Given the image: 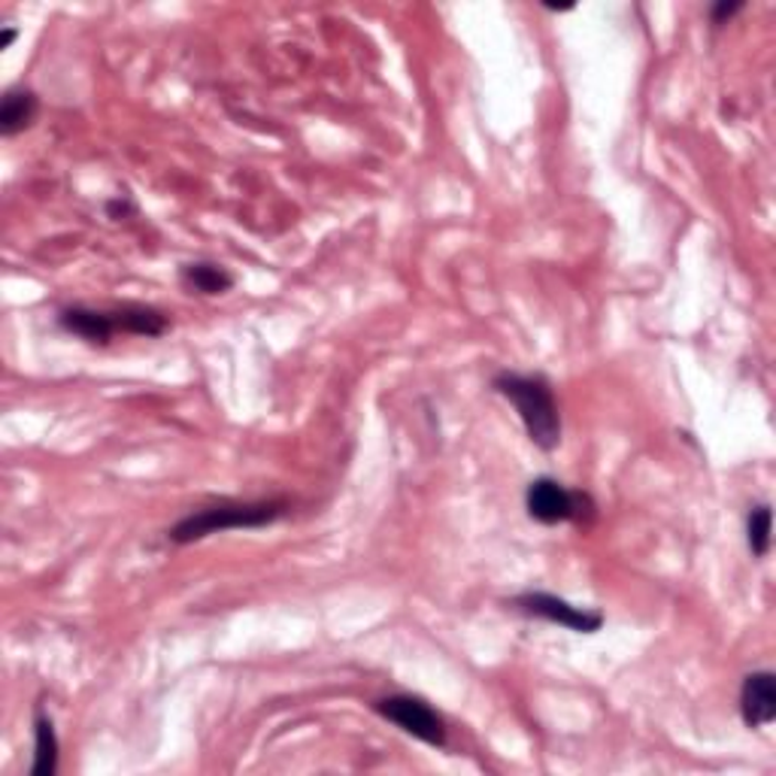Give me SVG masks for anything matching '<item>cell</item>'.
<instances>
[{
	"mask_svg": "<svg viewBox=\"0 0 776 776\" xmlns=\"http://www.w3.org/2000/svg\"><path fill=\"white\" fill-rule=\"evenodd\" d=\"M182 289H188L194 294H225L234 289V277L222 265L213 261H192V265L180 267Z\"/></svg>",
	"mask_w": 776,
	"mask_h": 776,
	"instance_id": "cell-10",
	"label": "cell"
},
{
	"mask_svg": "<svg viewBox=\"0 0 776 776\" xmlns=\"http://www.w3.org/2000/svg\"><path fill=\"white\" fill-rule=\"evenodd\" d=\"M107 213H109V218H119V216H125V213H133V206L128 204V201H112V204L107 206Z\"/></svg>",
	"mask_w": 776,
	"mask_h": 776,
	"instance_id": "cell-14",
	"label": "cell"
},
{
	"mask_svg": "<svg viewBox=\"0 0 776 776\" xmlns=\"http://www.w3.org/2000/svg\"><path fill=\"white\" fill-rule=\"evenodd\" d=\"M289 513V500H218L213 507L194 509L168 531L176 546H188L222 531H258Z\"/></svg>",
	"mask_w": 776,
	"mask_h": 776,
	"instance_id": "cell-1",
	"label": "cell"
},
{
	"mask_svg": "<svg viewBox=\"0 0 776 776\" xmlns=\"http://www.w3.org/2000/svg\"><path fill=\"white\" fill-rule=\"evenodd\" d=\"M58 325L73 334V337L85 340L88 346H107L109 340L119 334L112 310H91V306H67L58 313Z\"/></svg>",
	"mask_w": 776,
	"mask_h": 776,
	"instance_id": "cell-7",
	"label": "cell"
},
{
	"mask_svg": "<svg viewBox=\"0 0 776 776\" xmlns=\"http://www.w3.org/2000/svg\"><path fill=\"white\" fill-rule=\"evenodd\" d=\"M15 36H19V31H15V28H3V36H0V48H10Z\"/></svg>",
	"mask_w": 776,
	"mask_h": 776,
	"instance_id": "cell-15",
	"label": "cell"
},
{
	"mask_svg": "<svg viewBox=\"0 0 776 776\" xmlns=\"http://www.w3.org/2000/svg\"><path fill=\"white\" fill-rule=\"evenodd\" d=\"M513 606L525 613V616L543 618L552 625L573 630V634H594L604 628V613L601 610H589V606H573L564 597L549 592H521L513 597Z\"/></svg>",
	"mask_w": 776,
	"mask_h": 776,
	"instance_id": "cell-5",
	"label": "cell"
},
{
	"mask_svg": "<svg viewBox=\"0 0 776 776\" xmlns=\"http://www.w3.org/2000/svg\"><path fill=\"white\" fill-rule=\"evenodd\" d=\"M374 710L386 722H391L395 728H400L403 734L410 737L422 740L424 746H434V750H443L446 746V722L443 715L436 713L434 707L416 694H388L382 701L374 703Z\"/></svg>",
	"mask_w": 776,
	"mask_h": 776,
	"instance_id": "cell-4",
	"label": "cell"
},
{
	"mask_svg": "<svg viewBox=\"0 0 776 776\" xmlns=\"http://www.w3.org/2000/svg\"><path fill=\"white\" fill-rule=\"evenodd\" d=\"M36 112H40V100L31 88H10L0 100V133L15 137L28 131L34 125Z\"/></svg>",
	"mask_w": 776,
	"mask_h": 776,
	"instance_id": "cell-8",
	"label": "cell"
},
{
	"mask_svg": "<svg viewBox=\"0 0 776 776\" xmlns=\"http://www.w3.org/2000/svg\"><path fill=\"white\" fill-rule=\"evenodd\" d=\"M58 770V734L55 725L43 710H36L34 715V764L31 774L34 776H55Z\"/></svg>",
	"mask_w": 776,
	"mask_h": 776,
	"instance_id": "cell-11",
	"label": "cell"
},
{
	"mask_svg": "<svg viewBox=\"0 0 776 776\" xmlns=\"http://www.w3.org/2000/svg\"><path fill=\"white\" fill-rule=\"evenodd\" d=\"M743 0H719V3H713V10H710V22L719 28V24H725V22H731L737 12H743Z\"/></svg>",
	"mask_w": 776,
	"mask_h": 776,
	"instance_id": "cell-13",
	"label": "cell"
},
{
	"mask_svg": "<svg viewBox=\"0 0 776 776\" xmlns=\"http://www.w3.org/2000/svg\"><path fill=\"white\" fill-rule=\"evenodd\" d=\"M770 528H774V513L767 504L755 507L746 519V543L755 558H764L770 552Z\"/></svg>",
	"mask_w": 776,
	"mask_h": 776,
	"instance_id": "cell-12",
	"label": "cell"
},
{
	"mask_svg": "<svg viewBox=\"0 0 776 776\" xmlns=\"http://www.w3.org/2000/svg\"><path fill=\"white\" fill-rule=\"evenodd\" d=\"M492 388L516 407L534 446L543 452L561 446V410L546 376L504 370L492 379Z\"/></svg>",
	"mask_w": 776,
	"mask_h": 776,
	"instance_id": "cell-2",
	"label": "cell"
},
{
	"mask_svg": "<svg viewBox=\"0 0 776 776\" xmlns=\"http://www.w3.org/2000/svg\"><path fill=\"white\" fill-rule=\"evenodd\" d=\"M740 715L746 728H764L776 719V677L770 670H755L740 686Z\"/></svg>",
	"mask_w": 776,
	"mask_h": 776,
	"instance_id": "cell-6",
	"label": "cell"
},
{
	"mask_svg": "<svg viewBox=\"0 0 776 776\" xmlns=\"http://www.w3.org/2000/svg\"><path fill=\"white\" fill-rule=\"evenodd\" d=\"M525 509L540 525H564L592 516L594 504L585 492H573L552 476H537L525 488Z\"/></svg>",
	"mask_w": 776,
	"mask_h": 776,
	"instance_id": "cell-3",
	"label": "cell"
},
{
	"mask_svg": "<svg viewBox=\"0 0 776 776\" xmlns=\"http://www.w3.org/2000/svg\"><path fill=\"white\" fill-rule=\"evenodd\" d=\"M116 327L121 334H137V337H161L170 327L168 315L155 310V306H143V303H125L112 310Z\"/></svg>",
	"mask_w": 776,
	"mask_h": 776,
	"instance_id": "cell-9",
	"label": "cell"
}]
</instances>
